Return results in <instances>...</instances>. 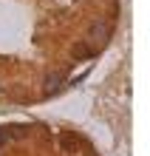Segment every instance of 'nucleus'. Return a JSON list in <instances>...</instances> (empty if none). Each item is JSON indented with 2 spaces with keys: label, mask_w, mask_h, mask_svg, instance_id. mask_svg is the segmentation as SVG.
Instances as JSON below:
<instances>
[{
  "label": "nucleus",
  "mask_w": 150,
  "mask_h": 156,
  "mask_svg": "<svg viewBox=\"0 0 150 156\" xmlns=\"http://www.w3.org/2000/svg\"><path fill=\"white\" fill-rule=\"evenodd\" d=\"M60 88H62V74H48L45 77V82H43V94L45 97H54Z\"/></svg>",
  "instance_id": "7ed1b4c3"
},
{
  "label": "nucleus",
  "mask_w": 150,
  "mask_h": 156,
  "mask_svg": "<svg viewBox=\"0 0 150 156\" xmlns=\"http://www.w3.org/2000/svg\"><path fill=\"white\" fill-rule=\"evenodd\" d=\"M57 142H60V148L62 151H68V153H74V151H79L82 148V139L77 133H68V131H62L60 136H57Z\"/></svg>",
  "instance_id": "f257e3e1"
},
{
  "label": "nucleus",
  "mask_w": 150,
  "mask_h": 156,
  "mask_svg": "<svg viewBox=\"0 0 150 156\" xmlns=\"http://www.w3.org/2000/svg\"><path fill=\"white\" fill-rule=\"evenodd\" d=\"M23 133H26V128H14V125L0 128V145H6L9 139H17V136H23Z\"/></svg>",
  "instance_id": "20e7f679"
},
{
  "label": "nucleus",
  "mask_w": 150,
  "mask_h": 156,
  "mask_svg": "<svg viewBox=\"0 0 150 156\" xmlns=\"http://www.w3.org/2000/svg\"><path fill=\"white\" fill-rule=\"evenodd\" d=\"M108 34H110V29H108V23H93L91 26V31H88V37H91V43L93 45H102V43H105L108 40Z\"/></svg>",
  "instance_id": "f03ea898"
},
{
  "label": "nucleus",
  "mask_w": 150,
  "mask_h": 156,
  "mask_svg": "<svg viewBox=\"0 0 150 156\" xmlns=\"http://www.w3.org/2000/svg\"><path fill=\"white\" fill-rule=\"evenodd\" d=\"M91 54H93L91 45H74V60H88Z\"/></svg>",
  "instance_id": "39448f33"
}]
</instances>
